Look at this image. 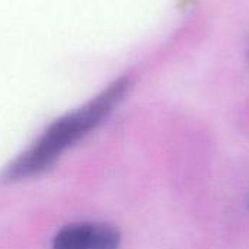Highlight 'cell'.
I'll return each mask as SVG.
<instances>
[{
    "instance_id": "6da1fadb",
    "label": "cell",
    "mask_w": 249,
    "mask_h": 249,
    "mask_svg": "<svg viewBox=\"0 0 249 249\" xmlns=\"http://www.w3.org/2000/svg\"><path fill=\"white\" fill-rule=\"evenodd\" d=\"M127 89V79H120L90 102L54 121L25 152L6 166L3 178L16 182L48 171L69 149L107 120L121 102Z\"/></svg>"
},
{
    "instance_id": "7a4b0ae2",
    "label": "cell",
    "mask_w": 249,
    "mask_h": 249,
    "mask_svg": "<svg viewBox=\"0 0 249 249\" xmlns=\"http://www.w3.org/2000/svg\"><path fill=\"white\" fill-rule=\"evenodd\" d=\"M120 232L107 223L79 222L61 228L53 238L51 249H118Z\"/></svg>"
},
{
    "instance_id": "3957f363",
    "label": "cell",
    "mask_w": 249,
    "mask_h": 249,
    "mask_svg": "<svg viewBox=\"0 0 249 249\" xmlns=\"http://www.w3.org/2000/svg\"><path fill=\"white\" fill-rule=\"evenodd\" d=\"M245 206H247V209L249 210V193H248V197H247V200H245Z\"/></svg>"
}]
</instances>
